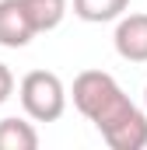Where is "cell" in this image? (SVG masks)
Segmentation results:
<instances>
[{
	"mask_svg": "<svg viewBox=\"0 0 147 150\" xmlns=\"http://www.w3.org/2000/svg\"><path fill=\"white\" fill-rule=\"evenodd\" d=\"M21 4H25V11L32 18L35 35L60 28V21L67 18V0H21Z\"/></svg>",
	"mask_w": 147,
	"mask_h": 150,
	"instance_id": "obj_6",
	"label": "cell"
},
{
	"mask_svg": "<svg viewBox=\"0 0 147 150\" xmlns=\"http://www.w3.org/2000/svg\"><path fill=\"white\" fill-rule=\"evenodd\" d=\"M123 98H126L123 87L105 70H84V74H77V80H74V105H77V112L84 115V119H91V122H98Z\"/></svg>",
	"mask_w": 147,
	"mask_h": 150,
	"instance_id": "obj_3",
	"label": "cell"
},
{
	"mask_svg": "<svg viewBox=\"0 0 147 150\" xmlns=\"http://www.w3.org/2000/svg\"><path fill=\"white\" fill-rule=\"evenodd\" d=\"M18 98L25 115L35 122H56L67 108V87L53 70H28L18 84Z\"/></svg>",
	"mask_w": 147,
	"mask_h": 150,
	"instance_id": "obj_1",
	"label": "cell"
},
{
	"mask_svg": "<svg viewBox=\"0 0 147 150\" xmlns=\"http://www.w3.org/2000/svg\"><path fill=\"white\" fill-rule=\"evenodd\" d=\"M130 0H74V14L88 25H102V21H116L119 14H126Z\"/></svg>",
	"mask_w": 147,
	"mask_h": 150,
	"instance_id": "obj_8",
	"label": "cell"
},
{
	"mask_svg": "<svg viewBox=\"0 0 147 150\" xmlns=\"http://www.w3.org/2000/svg\"><path fill=\"white\" fill-rule=\"evenodd\" d=\"M144 105H147V87H144Z\"/></svg>",
	"mask_w": 147,
	"mask_h": 150,
	"instance_id": "obj_10",
	"label": "cell"
},
{
	"mask_svg": "<svg viewBox=\"0 0 147 150\" xmlns=\"http://www.w3.org/2000/svg\"><path fill=\"white\" fill-rule=\"evenodd\" d=\"M95 129L102 133V140L112 150H140V147H147V115L130 98H123L112 112H105L95 122Z\"/></svg>",
	"mask_w": 147,
	"mask_h": 150,
	"instance_id": "obj_2",
	"label": "cell"
},
{
	"mask_svg": "<svg viewBox=\"0 0 147 150\" xmlns=\"http://www.w3.org/2000/svg\"><path fill=\"white\" fill-rule=\"evenodd\" d=\"M35 38L32 18L21 0H0V45L7 49H25Z\"/></svg>",
	"mask_w": 147,
	"mask_h": 150,
	"instance_id": "obj_5",
	"label": "cell"
},
{
	"mask_svg": "<svg viewBox=\"0 0 147 150\" xmlns=\"http://www.w3.org/2000/svg\"><path fill=\"white\" fill-rule=\"evenodd\" d=\"M39 147V133L32 122L25 119H0V150H35Z\"/></svg>",
	"mask_w": 147,
	"mask_h": 150,
	"instance_id": "obj_7",
	"label": "cell"
},
{
	"mask_svg": "<svg viewBox=\"0 0 147 150\" xmlns=\"http://www.w3.org/2000/svg\"><path fill=\"white\" fill-rule=\"evenodd\" d=\"M112 42L126 63H147V14H119Z\"/></svg>",
	"mask_w": 147,
	"mask_h": 150,
	"instance_id": "obj_4",
	"label": "cell"
},
{
	"mask_svg": "<svg viewBox=\"0 0 147 150\" xmlns=\"http://www.w3.org/2000/svg\"><path fill=\"white\" fill-rule=\"evenodd\" d=\"M11 94H14V74H11L7 63H0V105H4Z\"/></svg>",
	"mask_w": 147,
	"mask_h": 150,
	"instance_id": "obj_9",
	"label": "cell"
}]
</instances>
